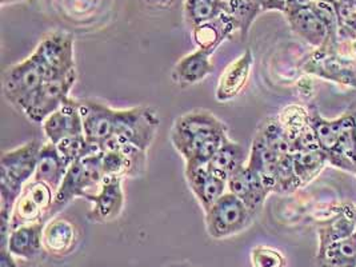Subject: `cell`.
Returning a JSON list of instances; mask_svg holds the SVG:
<instances>
[{
	"mask_svg": "<svg viewBox=\"0 0 356 267\" xmlns=\"http://www.w3.org/2000/svg\"><path fill=\"white\" fill-rule=\"evenodd\" d=\"M228 138L226 123L209 110H194L179 117L170 131L171 143L183 156L186 170L207 166Z\"/></svg>",
	"mask_w": 356,
	"mask_h": 267,
	"instance_id": "obj_1",
	"label": "cell"
},
{
	"mask_svg": "<svg viewBox=\"0 0 356 267\" xmlns=\"http://www.w3.org/2000/svg\"><path fill=\"white\" fill-rule=\"evenodd\" d=\"M39 140H30L17 149L4 151L0 158V216L11 218L14 204L24 186L31 182L36 171Z\"/></svg>",
	"mask_w": 356,
	"mask_h": 267,
	"instance_id": "obj_2",
	"label": "cell"
},
{
	"mask_svg": "<svg viewBox=\"0 0 356 267\" xmlns=\"http://www.w3.org/2000/svg\"><path fill=\"white\" fill-rule=\"evenodd\" d=\"M49 78V62L42 50L36 47L27 59L6 70L3 94L6 99L23 113Z\"/></svg>",
	"mask_w": 356,
	"mask_h": 267,
	"instance_id": "obj_3",
	"label": "cell"
},
{
	"mask_svg": "<svg viewBox=\"0 0 356 267\" xmlns=\"http://www.w3.org/2000/svg\"><path fill=\"white\" fill-rule=\"evenodd\" d=\"M106 181L100 166L99 152L78 161L68 167L65 179L56 191L51 217L59 213L65 206L75 198L88 200L95 195Z\"/></svg>",
	"mask_w": 356,
	"mask_h": 267,
	"instance_id": "obj_4",
	"label": "cell"
},
{
	"mask_svg": "<svg viewBox=\"0 0 356 267\" xmlns=\"http://www.w3.org/2000/svg\"><path fill=\"white\" fill-rule=\"evenodd\" d=\"M159 126L161 118L158 111L152 107L138 106L122 110L115 108L113 136L110 140L148 151L156 136Z\"/></svg>",
	"mask_w": 356,
	"mask_h": 267,
	"instance_id": "obj_5",
	"label": "cell"
},
{
	"mask_svg": "<svg viewBox=\"0 0 356 267\" xmlns=\"http://www.w3.org/2000/svg\"><path fill=\"white\" fill-rule=\"evenodd\" d=\"M255 218L242 200L228 191L204 213L207 234L218 241L244 233Z\"/></svg>",
	"mask_w": 356,
	"mask_h": 267,
	"instance_id": "obj_6",
	"label": "cell"
},
{
	"mask_svg": "<svg viewBox=\"0 0 356 267\" xmlns=\"http://www.w3.org/2000/svg\"><path fill=\"white\" fill-rule=\"evenodd\" d=\"M309 75L356 87V62L340 56L335 51L316 49L303 65Z\"/></svg>",
	"mask_w": 356,
	"mask_h": 267,
	"instance_id": "obj_7",
	"label": "cell"
},
{
	"mask_svg": "<svg viewBox=\"0 0 356 267\" xmlns=\"http://www.w3.org/2000/svg\"><path fill=\"white\" fill-rule=\"evenodd\" d=\"M75 82L76 76L46 82L35 94L23 114L33 123H43L65 102L71 99L70 94Z\"/></svg>",
	"mask_w": 356,
	"mask_h": 267,
	"instance_id": "obj_8",
	"label": "cell"
},
{
	"mask_svg": "<svg viewBox=\"0 0 356 267\" xmlns=\"http://www.w3.org/2000/svg\"><path fill=\"white\" fill-rule=\"evenodd\" d=\"M84 135L92 145L102 147L113 136L115 108L97 100H79Z\"/></svg>",
	"mask_w": 356,
	"mask_h": 267,
	"instance_id": "obj_9",
	"label": "cell"
},
{
	"mask_svg": "<svg viewBox=\"0 0 356 267\" xmlns=\"http://www.w3.org/2000/svg\"><path fill=\"white\" fill-rule=\"evenodd\" d=\"M42 124L46 138L54 145H58L70 138L84 135L79 100L71 98L65 102Z\"/></svg>",
	"mask_w": 356,
	"mask_h": 267,
	"instance_id": "obj_10",
	"label": "cell"
},
{
	"mask_svg": "<svg viewBox=\"0 0 356 267\" xmlns=\"http://www.w3.org/2000/svg\"><path fill=\"white\" fill-rule=\"evenodd\" d=\"M227 191L242 200L255 217L259 216L264 202L271 193L259 175L248 165L227 181Z\"/></svg>",
	"mask_w": 356,
	"mask_h": 267,
	"instance_id": "obj_11",
	"label": "cell"
},
{
	"mask_svg": "<svg viewBox=\"0 0 356 267\" xmlns=\"http://www.w3.org/2000/svg\"><path fill=\"white\" fill-rule=\"evenodd\" d=\"M81 241L79 230L68 218L52 217L44 223V252L54 258H65L76 250Z\"/></svg>",
	"mask_w": 356,
	"mask_h": 267,
	"instance_id": "obj_12",
	"label": "cell"
},
{
	"mask_svg": "<svg viewBox=\"0 0 356 267\" xmlns=\"http://www.w3.org/2000/svg\"><path fill=\"white\" fill-rule=\"evenodd\" d=\"M122 184V178L106 179L97 194L87 200L92 203L88 213L90 220L95 223H110L122 216L126 200Z\"/></svg>",
	"mask_w": 356,
	"mask_h": 267,
	"instance_id": "obj_13",
	"label": "cell"
},
{
	"mask_svg": "<svg viewBox=\"0 0 356 267\" xmlns=\"http://www.w3.org/2000/svg\"><path fill=\"white\" fill-rule=\"evenodd\" d=\"M254 66V55L252 51H244L243 54L231 62L226 70L222 72L218 86L215 98L219 103H226L235 99L242 91L248 79L251 76V71Z\"/></svg>",
	"mask_w": 356,
	"mask_h": 267,
	"instance_id": "obj_14",
	"label": "cell"
},
{
	"mask_svg": "<svg viewBox=\"0 0 356 267\" xmlns=\"http://www.w3.org/2000/svg\"><path fill=\"white\" fill-rule=\"evenodd\" d=\"M184 174L188 187L199 202L203 213L209 211L227 193L226 181L212 174L207 166L184 170Z\"/></svg>",
	"mask_w": 356,
	"mask_h": 267,
	"instance_id": "obj_15",
	"label": "cell"
},
{
	"mask_svg": "<svg viewBox=\"0 0 356 267\" xmlns=\"http://www.w3.org/2000/svg\"><path fill=\"white\" fill-rule=\"evenodd\" d=\"M292 31L309 46L323 49L328 43V30L323 20L316 14L312 4L284 13Z\"/></svg>",
	"mask_w": 356,
	"mask_h": 267,
	"instance_id": "obj_16",
	"label": "cell"
},
{
	"mask_svg": "<svg viewBox=\"0 0 356 267\" xmlns=\"http://www.w3.org/2000/svg\"><path fill=\"white\" fill-rule=\"evenodd\" d=\"M308 111H309V123L315 134L318 146L325 154L334 150L344 131L350 126L356 123V111L347 113L337 119H325L322 117L319 110L315 106H311Z\"/></svg>",
	"mask_w": 356,
	"mask_h": 267,
	"instance_id": "obj_17",
	"label": "cell"
},
{
	"mask_svg": "<svg viewBox=\"0 0 356 267\" xmlns=\"http://www.w3.org/2000/svg\"><path fill=\"white\" fill-rule=\"evenodd\" d=\"M43 229L44 223L40 222L11 230L7 242V250L19 259L35 261L44 252Z\"/></svg>",
	"mask_w": 356,
	"mask_h": 267,
	"instance_id": "obj_18",
	"label": "cell"
},
{
	"mask_svg": "<svg viewBox=\"0 0 356 267\" xmlns=\"http://www.w3.org/2000/svg\"><path fill=\"white\" fill-rule=\"evenodd\" d=\"M216 51L197 49L186 55L174 67L172 79L183 87L204 81L213 72V63L211 60V56Z\"/></svg>",
	"mask_w": 356,
	"mask_h": 267,
	"instance_id": "obj_19",
	"label": "cell"
},
{
	"mask_svg": "<svg viewBox=\"0 0 356 267\" xmlns=\"http://www.w3.org/2000/svg\"><path fill=\"white\" fill-rule=\"evenodd\" d=\"M68 167L70 166L67 165L65 158L60 155L56 145L47 142L42 145L39 151L33 181L49 184L56 193L65 179Z\"/></svg>",
	"mask_w": 356,
	"mask_h": 267,
	"instance_id": "obj_20",
	"label": "cell"
},
{
	"mask_svg": "<svg viewBox=\"0 0 356 267\" xmlns=\"http://www.w3.org/2000/svg\"><path fill=\"white\" fill-rule=\"evenodd\" d=\"M248 162V155L243 146L231 138L220 146L209 162V170L223 181H228L234 174L243 168Z\"/></svg>",
	"mask_w": 356,
	"mask_h": 267,
	"instance_id": "obj_21",
	"label": "cell"
},
{
	"mask_svg": "<svg viewBox=\"0 0 356 267\" xmlns=\"http://www.w3.org/2000/svg\"><path fill=\"white\" fill-rule=\"evenodd\" d=\"M354 234V219L346 206V202L340 203L334 207V216L328 219H324L318 226V249L325 248L334 242L347 239Z\"/></svg>",
	"mask_w": 356,
	"mask_h": 267,
	"instance_id": "obj_22",
	"label": "cell"
},
{
	"mask_svg": "<svg viewBox=\"0 0 356 267\" xmlns=\"http://www.w3.org/2000/svg\"><path fill=\"white\" fill-rule=\"evenodd\" d=\"M234 30H235V26L231 17L223 13L215 20L193 29V35H194L195 43L197 44L199 49L216 51L227 38L231 36Z\"/></svg>",
	"mask_w": 356,
	"mask_h": 267,
	"instance_id": "obj_23",
	"label": "cell"
},
{
	"mask_svg": "<svg viewBox=\"0 0 356 267\" xmlns=\"http://www.w3.org/2000/svg\"><path fill=\"white\" fill-rule=\"evenodd\" d=\"M318 267H356V234L316 252Z\"/></svg>",
	"mask_w": 356,
	"mask_h": 267,
	"instance_id": "obj_24",
	"label": "cell"
},
{
	"mask_svg": "<svg viewBox=\"0 0 356 267\" xmlns=\"http://www.w3.org/2000/svg\"><path fill=\"white\" fill-rule=\"evenodd\" d=\"M292 163L295 174L300 182V187L311 184L328 163V156L323 150L296 151L292 154Z\"/></svg>",
	"mask_w": 356,
	"mask_h": 267,
	"instance_id": "obj_25",
	"label": "cell"
},
{
	"mask_svg": "<svg viewBox=\"0 0 356 267\" xmlns=\"http://www.w3.org/2000/svg\"><path fill=\"white\" fill-rule=\"evenodd\" d=\"M49 218L47 211L39 204V202L33 198V195L23 188L22 194L19 195L11 214V230L33 225V223H46V219Z\"/></svg>",
	"mask_w": 356,
	"mask_h": 267,
	"instance_id": "obj_26",
	"label": "cell"
},
{
	"mask_svg": "<svg viewBox=\"0 0 356 267\" xmlns=\"http://www.w3.org/2000/svg\"><path fill=\"white\" fill-rule=\"evenodd\" d=\"M327 156L331 166L356 175V123L344 131L335 149Z\"/></svg>",
	"mask_w": 356,
	"mask_h": 267,
	"instance_id": "obj_27",
	"label": "cell"
},
{
	"mask_svg": "<svg viewBox=\"0 0 356 267\" xmlns=\"http://www.w3.org/2000/svg\"><path fill=\"white\" fill-rule=\"evenodd\" d=\"M257 134L277 155L292 154L291 140L277 117L267 118L260 123Z\"/></svg>",
	"mask_w": 356,
	"mask_h": 267,
	"instance_id": "obj_28",
	"label": "cell"
},
{
	"mask_svg": "<svg viewBox=\"0 0 356 267\" xmlns=\"http://www.w3.org/2000/svg\"><path fill=\"white\" fill-rule=\"evenodd\" d=\"M260 13L263 11L254 0H234L231 10L227 15L231 17L235 26V30L239 31L241 39L244 40L248 35L254 20L258 17Z\"/></svg>",
	"mask_w": 356,
	"mask_h": 267,
	"instance_id": "obj_29",
	"label": "cell"
},
{
	"mask_svg": "<svg viewBox=\"0 0 356 267\" xmlns=\"http://www.w3.org/2000/svg\"><path fill=\"white\" fill-rule=\"evenodd\" d=\"M277 119L289 135V138L291 140V146L292 140L296 139L300 134L305 133L311 126L309 111L298 104H291V106L284 107L280 111V114L277 115Z\"/></svg>",
	"mask_w": 356,
	"mask_h": 267,
	"instance_id": "obj_30",
	"label": "cell"
},
{
	"mask_svg": "<svg viewBox=\"0 0 356 267\" xmlns=\"http://www.w3.org/2000/svg\"><path fill=\"white\" fill-rule=\"evenodd\" d=\"M184 13L193 29L212 22L223 14L213 0H186Z\"/></svg>",
	"mask_w": 356,
	"mask_h": 267,
	"instance_id": "obj_31",
	"label": "cell"
},
{
	"mask_svg": "<svg viewBox=\"0 0 356 267\" xmlns=\"http://www.w3.org/2000/svg\"><path fill=\"white\" fill-rule=\"evenodd\" d=\"M58 150L60 152V155L65 158V162L68 166H71L72 163L81 161L87 156H91L94 154L99 152V147L90 143L86 138V135L81 136H75V138H70L65 139L63 142L56 145Z\"/></svg>",
	"mask_w": 356,
	"mask_h": 267,
	"instance_id": "obj_32",
	"label": "cell"
},
{
	"mask_svg": "<svg viewBox=\"0 0 356 267\" xmlns=\"http://www.w3.org/2000/svg\"><path fill=\"white\" fill-rule=\"evenodd\" d=\"M298 188L302 187L293 170L292 154L282 155L276 167L274 193H293Z\"/></svg>",
	"mask_w": 356,
	"mask_h": 267,
	"instance_id": "obj_33",
	"label": "cell"
},
{
	"mask_svg": "<svg viewBox=\"0 0 356 267\" xmlns=\"http://www.w3.org/2000/svg\"><path fill=\"white\" fill-rule=\"evenodd\" d=\"M250 261L252 267L287 266V259L282 251L264 245H259L251 249Z\"/></svg>",
	"mask_w": 356,
	"mask_h": 267,
	"instance_id": "obj_34",
	"label": "cell"
},
{
	"mask_svg": "<svg viewBox=\"0 0 356 267\" xmlns=\"http://www.w3.org/2000/svg\"><path fill=\"white\" fill-rule=\"evenodd\" d=\"M337 13L339 40H356V8H337Z\"/></svg>",
	"mask_w": 356,
	"mask_h": 267,
	"instance_id": "obj_35",
	"label": "cell"
},
{
	"mask_svg": "<svg viewBox=\"0 0 356 267\" xmlns=\"http://www.w3.org/2000/svg\"><path fill=\"white\" fill-rule=\"evenodd\" d=\"M261 11H286V0H254Z\"/></svg>",
	"mask_w": 356,
	"mask_h": 267,
	"instance_id": "obj_36",
	"label": "cell"
},
{
	"mask_svg": "<svg viewBox=\"0 0 356 267\" xmlns=\"http://www.w3.org/2000/svg\"><path fill=\"white\" fill-rule=\"evenodd\" d=\"M0 267H17V258L7 249H0Z\"/></svg>",
	"mask_w": 356,
	"mask_h": 267,
	"instance_id": "obj_37",
	"label": "cell"
},
{
	"mask_svg": "<svg viewBox=\"0 0 356 267\" xmlns=\"http://www.w3.org/2000/svg\"><path fill=\"white\" fill-rule=\"evenodd\" d=\"M335 8H356V0H330Z\"/></svg>",
	"mask_w": 356,
	"mask_h": 267,
	"instance_id": "obj_38",
	"label": "cell"
},
{
	"mask_svg": "<svg viewBox=\"0 0 356 267\" xmlns=\"http://www.w3.org/2000/svg\"><path fill=\"white\" fill-rule=\"evenodd\" d=\"M213 1L218 4V7H219L225 14L229 13L231 6H232V3H234V0H213Z\"/></svg>",
	"mask_w": 356,
	"mask_h": 267,
	"instance_id": "obj_39",
	"label": "cell"
},
{
	"mask_svg": "<svg viewBox=\"0 0 356 267\" xmlns=\"http://www.w3.org/2000/svg\"><path fill=\"white\" fill-rule=\"evenodd\" d=\"M346 206L351 214V217L354 219V225H355V234H356V204L355 203H351V202H346Z\"/></svg>",
	"mask_w": 356,
	"mask_h": 267,
	"instance_id": "obj_40",
	"label": "cell"
},
{
	"mask_svg": "<svg viewBox=\"0 0 356 267\" xmlns=\"http://www.w3.org/2000/svg\"><path fill=\"white\" fill-rule=\"evenodd\" d=\"M170 267H199L196 266V265H193V264H188V262H183V264H177V265H172V266Z\"/></svg>",
	"mask_w": 356,
	"mask_h": 267,
	"instance_id": "obj_41",
	"label": "cell"
},
{
	"mask_svg": "<svg viewBox=\"0 0 356 267\" xmlns=\"http://www.w3.org/2000/svg\"><path fill=\"white\" fill-rule=\"evenodd\" d=\"M17 1H20V0H1V4L6 6V4H8V3H17Z\"/></svg>",
	"mask_w": 356,
	"mask_h": 267,
	"instance_id": "obj_42",
	"label": "cell"
}]
</instances>
